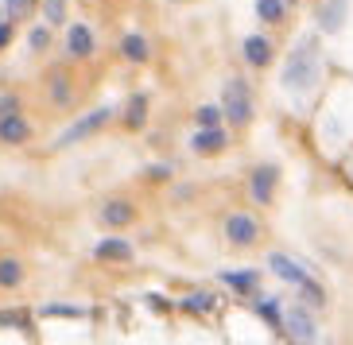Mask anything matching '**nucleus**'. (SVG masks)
<instances>
[{
	"instance_id": "obj_19",
	"label": "nucleus",
	"mask_w": 353,
	"mask_h": 345,
	"mask_svg": "<svg viewBox=\"0 0 353 345\" xmlns=\"http://www.w3.org/2000/svg\"><path fill=\"white\" fill-rule=\"evenodd\" d=\"M23 283V264L16 256H0V287L12 291V287H20Z\"/></svg>"
},
{
	"instance_id": "obj_23",
	"label": "nucleus",
	"mask_w": 353,
	"mask_h": 345,
	"mask_svg": "<svg viewBox=\"0 0 353 345\" xmlns=\"http://www.w3.org/2000/svg\"><path fill=\"white\" fill-rule=\"evenodd\" d=\"M39 314L43 318H85V306H70V303H47V306H39Z\"/></svg>"
},
{
	"instance_id": "obj_27",
	"label": "nucleus",
	"mask_w": 353,
	"mask_h": 345,
	"mask_svg": "<svg viewBox=\"0 0 353 345\" xmlns=\"http://www.w3.org/2000/svg\"><path fill=\"white\" fill-rule=\"evenodd\" d=\"M0 326H23V330H32L28 326V311H0Z\"/></svg>"
},
{
	"instance_id": "obj_1",
	"label": "nucleus",
	"mask_w": 353,
	"mask_h": 345,
	"mask_svg": "<svg viewBox=\"0 0 353 345\" xmlns=\"http://www.w3.org/2000/svg\"><path fill=\"white\" fill-rule=\"evenodd\" d=\"M319 82H322V43H319V35H299L288 51L280 85L295 97H307L319 90Z\"/></svg>"
},
{
	"instance_id": "obj_28",
	"label": "nucleus",
	"mask_w": 353,
	"mask_h": 345,
	"mask_svg": "<svg viewBox=\"0 0 353 345\" xmlns=\"http://www.w3.org/2000/svg\"><path fill=\"white\" fill-rule=\"evenodd\" d=\"M32 8H35V0H8V20L16 23L20 16H28Z\"/></svg>"
},
{
	"instance_id": "obj_6",
	"label": "nucleus",
	"mask_w": 353,
	"mask_h": 345,
	"mask_svg": "<svg viewBox=\"0 0 353 345\" xmlns=\"http://www.w3.org/2000/svg\"><path fill=\"white\" fill-rule=\"evenodd\" d=\"M276 190H280V167H276V163H260V167H252L249 198L256 202V206H272Z\"/></svg>"
},
{
	"instance_id": "obj_9",
	"label": "nucleus",
	"mask_w": 353,
	"mask_h": 345,
	"mask_svg": "<svg viewBox=\"0 0 353 345\" xmlns=\"http://www.w3.org/2000/svg\"><path fill=\"white\" fill-rule=\"evenodd\" d=\"M345 16H350V0H322L319 12H314L322 35H338L345 28Z\"/></svg>"
},
{
	"instance_id": "obj_21",
	"label": "nucleus",
	"mask_w": 353,
	"mask_h": 345,
	"mask_svg": "<svg viewBox=\"0 0 353 345\" xmlns=\"http://www.w3.org/2000/svg\"><path fill=\"white\" fill-rule=\"evenodd\" d=\"M194 125H198V128H218V125H225L221 105H198V109H194Z\"/></svg>"
},
{
	"instance_id": "obj_24",
	"label": "nucleus",
	"mask_w": 353,
	"mask_h": 345,
	"mask_svg": "<svg viewBox=\"0 0 353 345\" xmlns=\"http://www.w3.org/2000/svg\"><path fill=\"white\" fill-rule=\"evenodd\" d=\"M179 306H183L187 314H206V311H214V306H218V299H214V295H206V291H198V295H187Z\"/></svg>"
},
{
	"instance_id": "obj_4",
	"label": "nucleus",
	"mask_w": 353,
	"mask_h": 345,
	"mask_svg": "<svg viewBox=\"0 0 353 345\" xmlns=\"http://www.w3.org/2000/svg\"><path fill=\"white\" fill-rule=\"evenodd\" d=\"M221 233H225L229 244H237V249H252V244L260 241V218H252V213H245V209H237V213H225V221H221Z\"/></svg>"
},
{
	"instance_id": "obj_2",
	"label": "nucleus",
	"mask_w": 353,
	"mask_h": 345,
	"mask_svg": "<svg viewBox=\"0 0 353 345\" xmlns=\"http://www.w3.org/2000/svg\"><path fill=\"white\" fill-rule=\"evenodd\" d=\"M221 116H225V125L233 128V132H241V128L252 125V116H256V101H252V85L241 78V74H233V78H225V85H221Z\"/></svg>"
},
{
	"instance_id": "obj_12",
	"label": "nucleus",
	"mask_w": 353,
	"mask_h": 345,
	"mask_svg": "<svg viewBox=\"0 0 353 345\" xmlns=\"http://www.w3.org/2000/svg\"><path fill=\"white\" fill-rule=\"evenodd\" d=\"M218 283H225L233 295H260V272L256 268H241V272H221Z\"/></svg>"
},
{
	"instance_id": "obj_34",
	"label": "nucleus",
	"mask_w": 353,
	"mask_h": 345,
	"mask_svg": "<svg viewBox=\"0 0 353 345\" xmlns=\"http://www.w3.org/2000/svg\"><path fill=\"white\" fill-rule=\"evenodd\" d=\"M171 4H187V0H171Z\"/></svg>"
},
{
	"instance_id": "obj_8",
	"label": "nucleus",
	"mask_w": 353,
	"mask_h": 345,
	"mask_svg": "<svg viewBox=\"0 0 353 345\" xmlns=\"http://www.w3.org/2000/svg\"><path fill=\"white\" fill-rule=\"evenodd\" d=\"M241 54H245V63H249L252 70H264V66H272V59H276L272 35H245V43H241Z\"/></svg>"
},
{
	"instance_id": "obj_33",
	"label": "nucleus",
	"mask_w": 353,
	"mask_h": 345,
	"mask_svg": "<svg viewBox=\"0 0 353 345\" xmlns=\"http://www.w3.org/2000/svg\"><path fill=\"white\" fill-rule=\"evenodd\" d=\"M350 178H353V159H350Z\"/></svg>"
},
{
	"instance_id": "obj_15",
	"label": "nucleus",
	"mask_w": 353,
	"mask_h": 345,
	"mask_svg": "<svg viewBox=\"0 0 353 345\" xmlns=\"http://www.w3.org/2000/svg\"><path fill=\"white\" fill-rule=\"evenodd\" d=\"M121 54H125L132 66H144L148 59H152V47H148V35L144 32H125V39H121Z\"/></svg>"
},
{
	"instance_id": "obj_31",
	"label": "nucleus",
	"mask_w": 353,
	"mask_h": 345,
	"mask_svg": "<svg viewBox=\"0 0 353 345\" xmlns=\"http://www.w3.org/2000/svg\"><path fill=\"white\" fill-rule=\"evenodd\" d=\"M148 178H156V182H163V178H171V167H152V171H148Z\"/></svg>"
},
{
	"instance_id": "obj_17",
	"label": "nucleus",
	"mask_w": 353,
	"mask_h": 345,
	"mask_svg": "<svg viewBox=\"0 0 353 345\" xmlns=\"http://www.w3.org/2000/svg\"><path fill=\"white\" fill-rule=\"evenodd\" d=\"M148 125V94H132L125 105V128L128 132H140Z\"/></svg>"
},
{
	"instance_id": "obj_29",
	"label": "nucleus",
	"mask_w": 353,
	"mask_h": 345,
	"mask_svg": "<svg viewBox=\"0 0 353 345\" xmlns=\"http://www.w3.org/2000/svg\"><path fill=\"white\" fill-rule=\"evenodd\" d=\"M16 109H20V97H16V94H4V97H0V116H4V113H16Z\"/></svg>"
},
{
	"instance_id": "obj_20",
	"label": "nucleus",
	"mask_w": 353,
	"mask_h": 345,
	"mask_svg": "<svg viewBox=\"0 0 353 345\" xmlns=\"http://www.w3.org/2000/svg\"><path fill=\"white\" fill-rule=\"evenodd\" d=\"M256 314L280 334V326H283V303L280 299H256Z\"/></svg>"
},
{
	"instance_id": "obj_11",
	"label": "nucleus",
	"mask_w": 353,
	"mask_h": 345,
	"mask_svg": "<svg viewBox=\"0 0 353 345\" xmlns=\"http://www.w3.org/2000/svg\"><path fill=\"white\" fill-rule=\"evenodd\" d=\"M97 218H101V225H109V229H125V225H136V206L125 198H109Z\"/></svg>"
},
{
	"instance_id": "obj_30",
	"label": "nucleus",
	"mask_w": 353,
	"mask_h": 345,
	"mask_svg": "<svg viewBox=\"0 0 353 345\" xmlns=\"http://www.w3.org/2000/svg\"><path fill=\"white\" fill-rule=\"evenodd\" d=\"M8 39H12V20H4V23H0V51L8 47Z\"/></svg>"
},
{
	"instance_id": "obj_25",
	"label": "nucleus",
	"mask_w": 353,
	"mask_h": 345,
	"mask_svg": "<svg viewBox=\"0 0 353 345\" xmlns=\"http://www.w3.org/2000/svg\"><path fill=\"white\" fill-rule=\"evenodd\" d=\"M43 16H47V23H63L66 20V0H43Z\"/></svg>"
},
{
	"instance_id": "obj_26",
	"label": "nucleus",
	"mask_w": 353,
	"mask_h": 345,
	"mask_svg": "<svg viewBox=\"0 0 353 345\" xmlns=\"http://www.w3.org/2000/svg\"><path fill=\"white\" fill-rule=\"evenodd\" d=\"M28 43H32V51H43V47L51 43V28H47V23H35L32 35H28Z\"/></svg>"
},
{
	"instance_id": "obj_7",
	"label": "nucleus",
	"mask_w": 353,
	"mask_h": 345,
	"mask_svg": "<svg viewBox=\"0 0 353 345\" xmlns=\"http://www.w3.org/2000/svg\"><path fill=\"white\" fill-rule=\"evenodd\" d=\"M109 121H113V109H109V105H105V109H94V113H85L82 121H74V128H66L63 136H59V147H70V144H78V140H90L94 132H101Z\"/></svg>"
},
{
	"instance_id": "obj_5",
	"label": "nucleus",
	"mask_w": 353,
	"mask_h": 345,
	"mask_svg": "<svg viewBox=\"0 0 353 345\" xmlns=\"http://www.w3.org/2000/svg\"><path fill=\"white\" fill-rule=\"evenodd\" d=\"M280 334H288L291 342H314L319 337V322H314V314L307 303H291L283 306V326Z\"/></svg>"
},
{
	"instance_id": "obj_3",
	"label": "nucleus",
	"mask_w": 353,
	"mask_h": 345,
	"mask_svg": "<svg viewBox=\"0 0 353 345\" xmlns=\"http://www.w3.org/2000/svg\"><path fill=\"white\" fill-rule=\"evenodd\" d=\"M268 268L280 275L283 283H291V287H295V291H299L311 306H322V303H326V291L319 287V280H314V272L307 268V264L291 260V256H283V252H272V256H268Z\"/></svg>"
},
{
	"instance_id": "obj_22",
	"label": "nucleus",
	"mask_w": 353,
	"mask_h": 345,
	"mask_svg": "<svg viewBox=\"0 0 353 345\" xmlns=\"http://www.w3.org/2000/svg\"><path fill=\"white\" fill-rule=\"evenodd\" d=\"M51 101L59 105V109H66V105H74V85L66 82L63 74H54V78H51Z\"/></svg>"
},
{
	"instance_id": "obj_16",
	"label": "nucleus",
	"mask_w": 353,
	"mask_h": 345,
	"mask_svg": "<svg viewBox=\"0 0 353 345\" xmlns=\"http://www.w3.org/2000/svg\"><path fill=\"white\" fill-rule=\"evenodd\" d=\"M132 244L128 241H121V237H109V241H97V249H94V256L97 260H105V264H125V260H132Z\"/></svg>"
},
{
	"instance_id": "obj_10",
	"label": "nucleus",
	"mask_w": 353,
	"mask_h": 345,
	"mask_svg": "<svg viewBox=\"0 0 353 345\" xmlns=\"http://www.w3.org/2000/svg\"><path fill=\"white\" fill-rule=\"evenodd\" d=\"M225 147H229L225 125H218V128H198L194 136H190V151H194V156H218V151H225Z\"/></svg>"
},
{
	"instance_id": "obj_14",
	"label": "nucleus",
	"mask_w": 353,
	"mask_h": 345,
	"mask_svg": "<svg viewBox=\"0 0 353 345\" xmlns=\"http://www.w3.org/2000/svg\"><path fill=\"white\" fill-rule=\"evenodd\" d=\"M28 136H32V125L20 116V109L0 116V144H23Z\"/></svg>"
},
{
	"instance_id": "obj_13",
	"label": "nucleus",
	"mask_w": 353,
	"mask_h": 345,
	"mask_svg": "<svg viewBox=\"0 0 353 345\" xmlns=\"http://www.w3.org/2000/svg\"><path fill=\"white\" fill-rule=\"evenodd\" d=\"M66 51H70L74 59H90V54L97 51V39H94V32H90L85 23H74L70 32H66Z\"/></svg>"
},
{
	"instance_id": "obj_18",
	"label": "nucleus",
	"mask_w": 353,
	"mask_h": 345,
	"mask_svg": "<svg viewBox=\"0 0 353 345\" xmlns=\"http://www.w3.org/2000/svg\"><path fill=\"white\" fill-rule=\"evenodd\" d=\"M256 20L276 28V23L288 20V4H283V0H256Z\"/></svg>"
},
{
	"instance_id": "obj_32",
	"label": "nucleus",
	"mask_w": 353,
	"mask_h": 345,
	"mask_svg": "<svg viewBox=\"0 0 353 345\" xmlns=\"http://www.w3.org/2000/svg\"><path fill=\"white\" fill-rule=\"evenodd\" d=\"M283 4H288V8H295V4H299V0H283Z\"/></svg>"
}]
</instances>
